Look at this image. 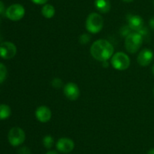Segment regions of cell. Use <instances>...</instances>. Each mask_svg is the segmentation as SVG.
I'll return each instance as SVG.
<instances>
[{
	"label": "cell",
	"instance_id": "1",
	"mask_svg": "<svg viewBox=\"0 0 154 154\" xmlns=\"http://www.w3.org/2000/svg\"><path fill=\"white\" fill-rule=\"evenodd\" d=\"M114 51V46L106 39H98L92 44L90 48V53L93 58L101 62L111 58Z\"/></svg>",
	"mask_w": 154,
	"mask_h": 154
},
{
	"label": "cell",
	"instance_id": "2",
	"mask_svg": "<svg viewBox=\"0 0 154 154\" xmlns=\"http://www.w3.org/2000/svg\"><path fill=\"white\" fill-rule=\"evenodd\" d=\"M144 38L137 32H133L128 35L125 39V48L128 52L135 54L142 45Z\"/></svg>",
	"mask_w": 154,
	"mask_h": 154
},
{
	"label": "cell",
	"instance_id": "3",
	"mask_svg": "<svg viewBox=\"0 0 154 154\" xmlns=\"http://www.w3.org/2000/svg\"><path fill=\"white\" fill-rule=\"evenodd\" d=\"M103 18L99 14L93 13L88 15L86 21V28L90 33H98L102 30L103 27Z\"/></svg>",
	"mask_w": 154,
	"mask_h": 154
},
{
	"label": "cell",
	"instance_id": "4",
	"mask_svg": "<svg viewBox=\"0 0 154 154\" xmlns=\"http://www.w3.org/2000/svg\"><path fill=\"white\" fill-rule=\"evenodd\" d=\"M111 65L117 70H125L130 65V59L124 52H117L111 57Z\"/></svg>",
	"mask_w": 154,
	"mask_h": 154
},
{
	"label": "cell",
	"instance_id": "5",
	"mask_svg": "<svg viewBox=\"0 0 154 154\" xmlns=\"http://www.w3.org/2000/svg\"><path fill=\"white\" fill-rule=\"evenodd\" d=\"M8 139L11 146H18L25 141L26 134L22 128L19 127H14L9 131Z\"/></svg>",
	"mask_w": 154,
	"mask_h": 154
},
{
	"label": "cell",
	"instance_id": "6",
	"mask_svg": "<svg viewBox=\"0 0 154 154\" xmlns=\"http://www.w3.org/2000/svg\"><path fill=\"white\" fill-rule=\"evenodd\" d=\"M25 8L20 4H13L5 11V15L9 20L17 21L22 19L25 15Z\"/></svg>",
	"mask_w": 154,
	"mask_h": 154
},
{
	"label": "cell",
	"instance_id": "7",
	"mask_svg": "<svg viewBox=\"0 0 154 154\" xmlns=\"http://www.w3.org/2000/svg\"><path fill=\"white\" fill-rule=\"evenodd\" d=\"M17 47L11 42H3L0 44V57L5 60L11 59L16 55Z\"/></svg>",
	"mask_w": 154,
	"mask_h": 154
},
{
	"label": "cell",
	"instance_id": "8",
	"mask_svg": "<svg viewBox=\"0 0 154 154\" xmlns=\"http://www.w3.org/2000/svg\"><path fill=\"white\" fill-rule=\"evenodd\" d=\"M56 146L57 150L62 153H69L75 148V143L72 139L68 137H61L57 142Z\"/></svg>",
	"mask_w": 154,
	"mask_h": 154
},
{
	"label": "cell",
	"instance_id": "9",
	"mask_svg": "<svg viewBox=\"0 0 154 154\" xmlns=\"http://www.w3.org/2000/svg\"><path fill=\"white\" fill-rule=\"evenodd\" d=\"M63 93L70 101H76L80 96L79 87L74 82H68L64 86Z\"/></svg>",
	"mask_w": 154,
	"mask_h": 154
},
{
	"label": "cell",
	"instance_id": "10",
	"mask_svg": "<svg viewBox=\"0 0 154 154\" xmlns=\"http://www.w3.org/2000/svg\"><path fill=\"white\" fill-rule=\"evenodd\" d=\"M153 58V53L149 48H144L140 51L137 57L138 64L141 66H147L152 62Z\"/></svg>",
	"mask_w": 154,
	"mask_h": 154
},
{
	"label": "cell",
	"instance_id": "11",
	"mask_svg": "<svg viewBox=\"0 0 154 154\" xmlns=\"http://www.w3.org/2000/svg\"><path fill=\"white\" fill-rule=\"evenodd\" d=\"M35 115L36 119L39 122L45 123L51 120L52 113L49 107H48L47 106H40L36 109Z\"/></svg>",
	"mask_w": 154,
	"mask_h": 154
},
{
	"label": "cell",
	"instance_id": "12",
	"mask_svg": "<svg viewBox=\"0 0 154 154\" xmlns=\"http://www.w3.org/2000/svg\"><path fill=\"white\" fill-rule=\"evenodd\" d=\"M128 26L134 32H138L144 27V21L139 15L130 14L127 17Z\"/></svg>",
	"mask_w": 154,
	"mask_h": 154
},
{
	"label": "cell",
	"instance_id": "13",
	"mask_svg": "<svg viewBox=\"0 0 154 154\" xmlns=\"http://www.w3.org/2000/svg\"><path fill=\"white\" fill-rule=\"evenodd\" d=\"M94 5L100 13L106 14L111 10V5L110 0H95Z\"/></svg>",
	"mask_w": 154,
	"mask_h": 154
},
{
	"label": "cell",
	"instance_id": "14",
	"mask_svg": "<svg viewBox=\"0 0 154 154\" xmlns=\"http://www.w3.org/2000/svg\"><path fill=\"white\" fill-rule=\"evenodd\" d=\"M55 8L51 4H45L42 8V14L45 18L51 19L55 15Z\"/></svg>",
	"mask_w": 154,
	"mask_h": 154
},
{
	"label": "cell",
	"instance_id": "15",
	"mask_svg": "<svg viewBox=\"0 0 154 154\" xmlns=\"http://www.w3.org/2000/svg\"><path fill=\"white\" fill-rule=\"evenodd\" d=\"M11 110L7 104H0V120H5L10 117Z\"/></svg>",
	"mask_w": 154,
	"mask_h": 154
},
{
	"label": "cell",
	"instance_id": "16",
	"mask_svg": "<svg viewBox=\"0 0 154 154\" xmlns=\"http://www.w3.org/2000/svg\"><path fill=\"white\" fill-rule=\"evenodd\" d=\"M42 142H43V145L45 146V148L51 149L53 145H54V140L51 135H45L44 137L43 140H42Z\"/></svg>",
	"mask_w": 154,
	"mask_h": 154
},
{
	"label": "cell",
	"instance_id": "17",
	"mask_svg": "<svg viewBox=\"0 0 154 154\" xmlns=\"http://www.w3.org/2000/svg\"><path fill=\"white\" fill-rule=\"evenodd\" d=\"M8 70L6 66L0 62V83H2L7 78Z\"/></svg>",
	"mask_w": 154,
	"mask_h": 154
},
{
	"label": "cell",
	"instance_id": "18",
	"mask_svg": "<svg viewBox=\"0 0 154 154\" xmlns=\"http://www.w3.org/2000/svg\"><path fill=\"white\" fill-rule=\"evenodd\" d=\"M51 85H52V86L54 88L58 89L60 88L63 86V81H62V79H60L55 78L52 80V82H51Z\"/></svg>",
	"mask_w": 154,
	"mask_h": 154
},
{
	"label": "cell",
	"instance_id": "19",
	"mask_svg": "<svg viewBox=\"0 0 154 154\" xmlns=\"http://www.w3.org/2000/svg\"><path fill=\"white\" fill-rule=\"evenodd\" d=\"M90 36H89V34H87V33H84V34H82L79 38V42L80 43L82 44V45H86V44L88 43L90 40Z\"/></svg>",
	"mask_w": 154,
	"mask_h": 154
},
{
	"label": "cell",
	"instance_id": "20",
	"mask_svg": "<svg viewBox=\"0 0 154 154\" xmlns=\"http://www.w3.org/2000/svg\"><path fill=\"white\" fill-rule=\"evenodd\" d=\"M120 33H121L122 36H124V37H126L128 35L133 33V32H132V30H131L130 27H129V26H124V27H122L121 30H120Z\"/></svg>",
	"mask_w": 154,
	"mask_h": 154
},
{
	"label": "cell",
	"instance_id": "21",
	"mask_svg": "<svg viewBox=\"0 0 154 154\" xmlns=\"http://www.w3.org/2000/svg\"><path fill=\"white\" fill-rule=\"evenodd\" d=\"M18 154H31L29 148L27 146H22L18 149Z\"/></svg>",
	"mask_w": 154,
	"mask_h": 154
},
{
	"label": "cell",
	"instance_id": "22",
	"mask_svg": "<svg viewBox=\"0 0 154 154\" xmlns=\"http://www.w3.org/2000/svg\"><path fill=\"white\" fill-rule=\"evenodd\" d=\"M31 1L35 5H45L47 4L48 0H31Z\"/></svg>",
	"mask_w": 154,
	"mask_h": 154
},
{
	"label": "cell",
	"instance_id": "23",
	"mask_svg": "<svg viewBox=\"0 0 154 154\" xmlns=\"http://www.w3.org/2000/svg\"><path fill=\"white\" fill-rule=\"evenodd\" d=\"M5 11V8L4 3L0 0V14L4 13Z\"/></svg>",
	"mask_w": 154,
	"mask_h": 154
},
{
	"label": "cell",
	"instance_id": "24",
	"mask_svg": "<svg viewBox=\"0 0 154 154\" xmlns=\"http://www.w3.org/2000/svg\"><path fill=\"white\" fill-rule=\"evenodd\" d=\"M149 25H150V28L153 30H154V16L153 18H150V21H149Z\"/></svg>",
	"mask_w": 154,
	"mask_h": 154
},
{
	"label": "cell",
	"instance_id": "25",
	"mask_svg": "<svg viewBox=\"0 0 154 154\" xmlns=\"http://www.w3.org/2000/svg\"><path fill=\"white\" fill-rule=\"evenodd\" d=\"M102 64H103L104 67H108V60H105V61H102Z\"/></svg>",
	"mask_w": 154,
	"mask_h": 154
},
{
	"label": "cell",
	"instance_id": "26",
	"mask_svg": "<svg viewBox=\"0 0 154 154\" xmlns=\"http://www.w3.org/2000/svg\"><path fill=\"white\" fill-rule=\"evenodd\" d=\"M46 154H59L57 151L55 150H50L48 152H46Z\"/></svg>",
	"mask_w": 154,
	"mask_h": 154
},
{
	"label": "cell",
	"instance_id": "27",
	"mask_svg": "<svg viewBox=\"0 0 154 154\" xmlns=\"http://www.w3.org/2000/svg\"><path fill=\"white\" fill-rule=\"evenodd\" d=\"M147 154H154V148L150 149V150L148 151V152H147Z\"/></svg>",
	"mask_w": 154,
	"mask_h": 154
},
{
	"label": "cell",
	"instance_id": "28",
	"mask_svg": "<svg viewBox=\"0 0 154 154\" xmlns=\"http://www.w3.org/2000/svg\"><path fill=\"white\" fill-rule=\"evenodd\" d=\"M122 1L126 3H130V2H134L135 0H122Z\"/></svg>",
	"mask_w": 154,
	"mask_h": 154
},
{
	"label": "cell",
	"instance_id": "29",
	"mask_svg": "<svg viewBox=\"0 0 154 154\" xmlns=\"http://www.w3.org/2000/svg\"><path fill=\"white\" fill-rule=\"evenodd\" d=\"M152 72H153V74L154 75V64H153V67H152Z\"/></svg>",
	"mask_w": 154,
	"mask_h": 154
},
{
	"label": "cell",
	"instance_id": "30",
	"mask_svg": "<svg viewBox=\"0 0 154 154\" xmlns=\"http://www.w3.org/2000/svg\"><path fill=\"white\" fill-rule=\"evenodd\" d=\"M153 95H154V88H153Z\"/></svg>",
	"mask_w": 154,
	"mask_h": 154
},
{
	"label": "cell",
	"instance_id": "31",
	"mask_svg": "<svg viewBox=\"0 0 154 154\" xmlns=\"http://www.w3.org/2000/svg\"><path fill=\"white\" fill-rule=\"evenodd\" d=\"M153 4H154V2H153Z\"/></svg>",
	"mask_w": 154,
	"mask_h": 154
}]
</instances>
